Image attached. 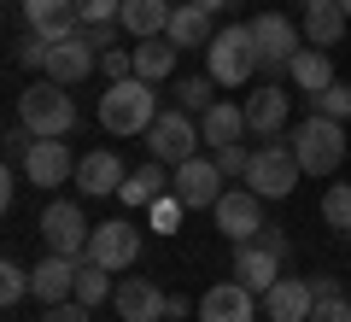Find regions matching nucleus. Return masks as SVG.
<instances>
[{
    "instance_id": "obj_34",
    "label": "nucleus",
    "mask_w": 351,
    "mask_h": 322,
    "mask_svg": "<svg viewBox=\"0 0 351 322\" xmlns=\"http://www.w3.org/2000/svg\"><path fill=\"white\" fill-rule=\"evenodd\" d=\"M311 106H316L322 117H339V124H346V117H351V88L334 82V88H322V94H311Z\"/></svg>"
},
{
    "instance_id": "obj_45",
    "label": "nucleus",
    "mask_w": 351,
    "mask_h": 322,
    "mask_svg": "<svg viewBox=\"0 0 351 322\" xmlns=\"http://www.w3.org/2000/svg\"><path fill=\"white\" fill-rule=\"evenodd\" d=\"M299 6H328V0H299Z\"/></svg>"
},
{
    "instance_id": "obj_25",
    "label": "nucleus",
    "mask_w": 351,
    "mask_h": 322,
    "mask_svg": "<svg viewBox=\"0 0 351 322\" xmlns=\"http://www.w3.org/2000/svg\"><path fill=\"white\" fill-rule=\"evenodd\" d=\"M287 76L304 88V94H322V88L339 82V76H334V59H328V47H299V53H293V65H287Z\"/></svg>"
},
{
    "instance_id": "obj_2",
    "label": "nucleus",
    "mask_w": 351,
    "mask_h": 322,
    "mask_svg": "<svg viewBox=\"0 0 351 322\" xmlns=\"http://www.w3.org/2000/svg\"><path fill=\"white\" fill-rule=\"evenodd\" d=\"M100 124H106V135H147L158 124V94H152V82H141V76L112 82L100 94Z\"/></svg>"
},
{
    "instance_id": "obj_11",
    "label": "nucleus",
    "mask_w": 351,
    "mask_h": 322,
    "mask_svg": "<svg viewBox=\"0 0 351 322\" xmlns=\"http://www.w3.org/2000/svg\"><path fill=\"white\" fill-rule=\"evenodd\" d=\"M94 71H100V53L88 47V36L76 30V36H59V41L47 47V71H41V76H53V82L71 88V82H88Z\"/></svg>"
},
{
    "instance_id": "obj_17",
    "label": "nucleus",
    "mask_w": 351,
    "mask_h": 322,
    "mask_svg": "<svg viewBox=\"0 0 351 322\" xmlns=\"http://www.w3.org/2000/svg\"><path fill=\"white\" fill-rule=\"evenodd\" d=\"M287 112H293V106H287V94H281L276 82H258L246 94V129L263 135V141H276L281 129H287Z\"/></svg>"
},
{
    "instance_id": "obj_36",
    "label": "nucleus",
    "mask_w": 351,
    "mask_h": 322,
    "mask_svg": "<svg viewBox=\"0 0 351 322\" xmlns=\"http://www.w3.org/2000/svg\"><path fill=\"white\" fill-rule=\"evenodd\" d=\"M76 12H82V24H117L123 0H76Z\"/></svg>"
},
{
    "instance_id": "obj_23",
    "label": "nucleus",
    "mask_w": 351,
    "mask_h": 322,
    "mask_svg": "<svg viewBox=\"0 0 351 322\" xmlns=\"http://www.w3.org/2000/svg\"><path fill=\"white\" fill-rule=\"evenodd\" d=\"M199 135H205V147H234V141L240 135H252V129H246V106H228V100H217V106H211V112H205L199 117Z\"/></svg>"
},
{
    "instance_id": "obj_43",
    "label": "nucleus",
    "mask_w": 351,
    "mask_h": 322,
    "mask_svg": "<svg viewBox=\"0 0 351 322\" xmlns=\"http://www.w3.org/2000/svg\"><path fill=\"white\" fill-rule=\"evenodd\" d=\"M182 317H188V299L170 293V305H164V322H182Z\"/></svg>"
},
{
    "instance_id": "obj_26",
    "label": "nucleus",
    "mask_w": 351,
    "mask_h": 322,
    "mask_svg": "<svg viewBox=\"0 0 351 322\" xmlns=\"http://www.w3.org/2000/svg\"><path fill=\"white\" fill-rule=\"evenodd\" d=\"M164 187H170V164H141V170H129V182L117 187V199H123V205H158L164 199Z\"/></svg>"
},
{
    "instance_id": "obj_4",
    "label": "nucleus",
    "mask_w": 351,
    "mask_h": 322,
    "mask_svg": "<svg viewBox=\"0 0 351 322\" xmlns=\"http://www.w3.org/2000/svg\"><path fill=\"white\" fill-rule=\"evenodd\" d=\"M287 141H293V152H299L304 176H334L339 164H346V124H339V117L311 112L304 124H293Z\"/></svg>"
},
{
    "instance_id": "obj_7",
    "label": "nucleus",
    "mask_w": 351,
    "mask_h": 322,
    "mask_svg": "<svg viewBox=\"0 0 351 322\" xmlns=\"http://www.w3.org/2000/svg\"><path fill=\"white\" fill-rule=\"evenodd\" d=\"M41 240H47V252H59V258H88L94 229H88V217H82L76 199H53V205L41 211Z\"/></svg>"
},
{
    "instance_id": "obj_22",
    "label": "nucleus",
    "mask_w": 351,
    "mask_h": 322,
    "mask_svg": "<svg viewBox=\"0 0 351 322\" xmlns=\"http://www.w3.org/2000/svg\"><path fill=\"white\" fill-rule=\"evenodd\" d=\"M170 0H123V12H117V24H123V36H135V41H152V36H164L170 30Z\"/></svg>"
},
{
    "instance_id": "obj_44",
    "label": "nucleus",
    "mask_w": 351,
    "mask_h": 322,
    "mask_svg": "<svg viewBox=\"0 0 351 322\" xmlns=\"http://www.w3.org/2000/svg\"><path fill=\"white\" fill-rule=\"evenodd\" d=\"M193 6H205V12H223V6H228V0H193Z\"/></svg>"
},
{
    "instance_id": "obj_47",
    "label": "nucleus",
    "mask_w": 351,
    "mask_h": 322,
    "mask_svg": "<svg viewBox=\"0 0 351 322\" xmlns=\"http://www.w3.org/2000/svg\"><path fill=\"white\" fill-rule=\"evenodd\" d=\"M18 6H24V0H18Z\"/></svg>"
},
{
    "instance_id": "obj_40",
    "label": "nucleus",
    "mask_w": 351,
    "mask_h": 322,
    "mask_svg": "<svg viewBox=\"0 0 351 322\" xmlns=\"http://www.w3.org/2000/svg\"><path fill=\"white\" fill-rule=\"evenodd\" d=\"M182 211H188V205H182V199H158V205H152V223H158V229H170V223H182Z\"/></svg>"
},
{
    "instance_id": "obj_8",
    "label": "nucleus",
    "mask_w": 351,
    "mask_h": 322,
    "mask_svg": "<svg viewBox=\"0 0 351 322\" xmlns=\"http://www.w3.org/2000/svg\"><path fill=\"white\" fill-rule=\"evenodd\" d=\"M199 124H193V112H158V124L147 129V152L158 164H188L193 152H199Z\"/></svg>"
},
{
    "instance_id": "obj_15",
    "label": "nucleus",
    "mask_w": 351,
    "mask_h": 322,
    "mask_svg": "<svg viewBox=\"0 0 351 322\" xmlns=\"http://www.w3.org/2000/svg\"><path fill=\"white\" fill-rule=\"evenodd\" d=\"M88 258L94 264H106V270H129V264L141 258V235H135V223H123V217H117V223H100L94 229V240H88Z\"/></svg>"
},
{
    "instance_id": "obj_35",
    "label": "nucleus",
    "mask_w": 351,
    "mask_h": 322,
    "mask_svg": "<svg viewBox=\"0 0 351 322\" xmlns=\"http://www.w3.org/2000/svg\"><path fill=\"white\" fill-rule=\"evenodd\" d=\"M211 159H217L223 176H240V182H246V170H252V147H240V141H234V147H217Z\"/></svg>"
},
{
    "instance_id": "obj_39",
    "label": "nucleus",
    "mask_w": 351,
    "mask_h": 322,
    "mask_svg": "<svg viewBox=\"0 0 351 322\" xmlns=\"http://www.w3.org/2000/svg\"><path fill=\"white\" fill-rule=\"evenodd\" d=\"M117 30H123V24H82V36H88V47H117Z\"/></svg>"
},
{
    "instance_id": "obj_3",
    "label": "nucleus",
    "mask_w": 351,
    "mask_h": 322,
    "mask_svg": "<svg viewBox=\"0 0 351 322\" xmlns=\"http://www.w3.org/2000/svg\"><path fill=\"white\" fill-rule=\"evenodd\" d=\"M205 76L217 88H240L258 76V41H252V24H223L205 47Z\"/></svg>"
},
{
    "instance_id": "obj_20",
    "label": "nucleus",
    "mask_w": 351,
    "mask_h": 322,
    "mask_svg": "<svg viewBox=\"0 0 351 322\" xmlns=\"http://www.w3.org/2000/svg\"><path fill=\"white\" fill-rule=\"evenodd\" d=\"M234 281H246L252 293H269L281 281V258L276 252H263L258 240H240L234 246Z\"/></svg>"
},
{
    "instance_id": "obj_21",
    "label": "nucleus",
    "mask_w": 351,
    "mask_h": 322,
    "mask_svg": "<svg viewBox=\"0 0 351 322\" xmlns=\"http://www.w3.org/2000/svg\"><path fill=\"white\" fill-rule=\"evenodd\" d=\"M24 18H29V30H41L47 41L76 36V30H82V12H76V0H24Z\"/></svg>"
},
{
    "instance_id": "obj_33",
    "label": "nucleus",
    "mask_w": 351,
    "mask_h": 322,
    "mask_svg": "<svg viewBox=\"0 0 351 322\" xmlns=\"http://www.w3.org/2000/svg\"><path fill=\"white\" fill-rule=\"evenodd\" d=\"M47 47H53V41L41 36V30H29V36L18 41V47H12V59L24 65V71H47Z\"/></svg>"
},
{
    "instance_id": "obj_12",
    "label": "nucleus",
    "mask_w": 351,
    "mask_h": 322,
    "mask_svg": "<svg viewBox=\"0 0 351 322\" xmlns=\"http://www.w3.org/2000/svg\"><path fill=\"white\" fill-rule=\"evenodd\" d=\"M76 264H82V258H59V252H47V258L29 270V299H36L41 310L76 299Z\"/></svg>"
},
{
    "instance_id": "obj_30",
    "label": "nucleus",
    "mask_w": 351,
    "mask_h": 322,
    "mask_svg": "<svg viewBox=\"0 0 351 322\" xmlns=\"http://www.w3.org/2000/svg\"><path fill=\"white\" fill-rule=\"evenodd\" d=\"M211 106H217V82H211V76H182V82H176V112L205 117Z\"/></svg>"
},
{
    "instance_id": "obj_24",
    "label": "nucleus",
    "mask_w": 351,
    "mask_h": 322,
    "mask_svg": "<svg viewBox=\"0 0 351 322\" xmlns=\"http://www.w3.org/2000/svg\"><path fill=\"white\" fill-rule=\"evenodd\" d=\"M211 18L217 12H205V6H193V0H188V6H176V12H170V30H164V36H170L182 53H188V47H211V36H217Z\"/></svg>"
},
{
    "instance_id": "obj_6",
    "label": "nucleus",
    "mask_w": 351,
    "mask_h": 322,
    "mask_svg": "<svg viewBox=\"0 0 351 322\" xmlns=\"http://www.w3.org/2000/svg\"><path fill=\"white\" fill-rule=\"evenodd\" d=\"M252 41H258V71H263V82H276V76H287L293 53L304 47V30L293 24L287 12H258V18H252Z\"/></svg>"
},
{
    "instance_id": "obj_38",
    "label": "nucleus",
    "mask_w": 351,
    "mask_h": 322,
    "mask_svg": "<svg viewBox=\"0 0 351 322\" xmlns=\"http://www.w3.org/2000/svg\"><path fill=\"white\" fill-rule=\"evenodd\" d=\"M41 322H88V305L82 299H64V305H47V317Z\"/></svg>"
},
{
    "instance_id": "obj_16",
    "label": "nucleus",
    "mask_w": 351,
    "mask_h": 322,
    "mask_svg": "<svg viewBox=\"0 0 351 322\" xmlns=\"http://www.w3.org/2000/svg\"><path fill=\"white\" fill-rule=\"evenodd\" d=\"M112 305H117V317H123V322H164L170 293H164L158 281H141V275H129V281H117Z\"/></svg>"
},
{
    "instance_id": "obj_46",
    "label": "nucleus",
    "mask_w": 351,
    "mask_h": 322,
    "mask_svg": "<svg viewBox=\"0 0 351 322\" xmlns=\"http://www.w3.org/2000/svg\"><path fill=\"white\" fill-rule=\"evenodd\" d=\"M339 6H346V18H351V0H339Z\"/></svg>"
},
{
    "instance_id": "obj_41",
    "label": "nucleus",
    "mask_w": 351,
    "mask_h": 322,
    "mask_svg": "<svg viewBox=\"0 0 351 322\" xmlns=\"http://www.w3.org/2000/svg\"><path fill=\"white\" fill-rule=\"evenodd\" d=\"M258 246H263V252H276V258L287 264V252H293V240H287V229H263V235H258Z\"/></svg>"
},
{
    "instance_id": "obj_29",
    "label": "nucleus",
    "mask_w": 351,
    "mask_h": 322,
    "mask_svg": "<svg viewBox=\"0 0 351 322\" xmlns=\"http://www.w3.org/2000/svg\"><path fill=\"white\" fill-rule=\"evenodd\" d=\"M112 293H117V281H112V270H106V264H94V258H82V264H76V299H82L88 310H94V305H106Z\"/></svg>"
},
{
    "instance_id": "obj_31",
    "label": "nucleus",
    "mask_w": 351,
    "mask_h": 322,
    "mask_svg": "<svg viewBox=\"0 0 351 322\" xmlns=\"http://www.w3.org/2000/svg\"><path fill=\"white\" fill-rule=\"evenodd\" d=\"M322 223L339 229V235H351V182H339V187L322 194Z\"/></svg>"
},
{
    "instance_id": "obj_32",
    "label": "nucleus",
    "mask_w": 351,
    "mask_h": 322,
    "mask_svg": "<svg viewBox=\"0 0 351 322\" xmlns=\"http://www.w3.org/2000/svg\"><path fill=\"white\" fill-rule=\"evenodd\" d=\"M0 299H6V305H24V299H29V270L18 258L0 264Z\"/></svg>"
},
{
    "instance_id": "obj_27",
    "label": "nucleus",
    "mask_w": 351,
    "mask_h": 322,
    "mask_svg": "<svg viewBox=\"0 0 351 322\" xmlns=\"http://www.w3.org/2000/svg\"><path fill=\"white\" fill-rule=\"evenodd\" d=\"M346 6H339V0H328V6H304V41H311V47H334L339 36H346Z\"/></svg>"
},
{
    "instance_id": "obj_5",
    "label": "nucleus",
    "mask_w": 351,
    "mask_h": 322,
    "mask_svg": "<svg viewBox=\"0 0 351 322\" xmlns=\"http://www.w3.org/2000/svg\"><path fill=\"white\" fill-rule=\"evenodd\" d=\"M304 164L299 152H293V141H263V147H252V170H246V187L263 199H287L293 187H299Z\"/></svg>"
},
{
    "instance_id": "obj_18",
    "label": "nucleus",
    "mask_w": 351,
    "mask_h": 322,
    "mask_svg": "<svg viewBox=\"0 0 351 322\" xmlns=\"http://www.w3.org/2000/svg\"><path fill=\"white\" fill-rule=\"evenodd\" d=\"M263 310H269V322H311L316 287H311V281H293V275H281V281L263 293Z\"/></svg>"
},
{
    "instance_id": "obj_14",
    "label": "nucleus",
    "mask_w": 351,
    "mask_h": 322,
    "mask_svg": "<svg viewBox=\"0 0 351 322\" xmlns=\"http://www.w3.org/2000/svg\"><path fill=\"white\" fill-rule=\"evenodd\" d=\"M123 182H129V170H123V159H117L112 147H94V152L76 159V187H82V199H106Z\"/></svg>"
},
{
    "instance_id": "obj_42",
    "label": "nucleus",
    "mask_w": 351,
    "mask_h": 322,
    "mask_svg": "<svg viewBox=\"0 0 351 322\" xmlns=\"http://www.w3.org/2000/svg\"><path fill=\"white\" fill-rule=\"evenodd\" d=\"M316 299H339V293H346V281H339V275H316Z\"/></svg>"
},
{
    "instance_id": "obj_19",
    "label": "nucleus",
    "mask_w": 351,
    "mask_h": 322,
    "mask_svg": "<svg viewBox=\"0 0 351 322\" xmlns=\"http://www.w3.org/2000/svg\"><path fill=\"white\" fill-rule=\"evenodd\" d=\"M252 287L246 281H217L211 293L199 299V322H252Z\"/></svg>"
},
{
    "instance_id": "obj_13",
    "label": "nucleus",
    "mask_w": 351,
    "mask_h": 322,
    "mask_svg": "<svg viewBox=\"0 0 351 322\" xmlns=\"http://www.w3.org/2000/svg\"><path fill=\"white\" fill-rule=\"evenodd\" d=\"M24 182L29 187H64L76 182V152L64 147V141H36L24 159Z\"/></svg>"
},
{
    "instance_id": "obj_37",
    "label": "nucleus",
    "mask_w": 351,
    "mask_h": 322,
    "mask_svg": "<svg viewBox=\"0 0 351 322\" xmlns=\"http://www.w3.org/2000/svg\"><path fill=\"white\" fill-rule=\"evenodd\" d=\"M311 322H351V299L346 293H339V299H316Z\"/></svg>"
},
{
    "instance_id": "obj_9",
    "label": "nucleus",
    "mask_w": 351,
    "mask_h": 322,
    "mask_svg": "<svg viewBox=\"0 0 351 322\" xmlns=\"http://www.w3.org/2000/svg\"><path fill=\"white\" fill-rule=\"evenodd\" d=\"M217 217V235H228L240 246V240H258L263 235V194H252V187H223V199L211 205Z\"/></svg>"
},
{
    "instance_id": "obj_1",
    "label": "nucleus",
    "mask_w": 351,
    "mask_h": 322,
    "mask_svg": "<svg viewBox=\"0 0 351 322\" xmlns=\"http://www.w3.org/2000/svg\"><path fill=\"white\" fill-rule=\"evenodd\" d=\"M18 124L36 141H64V135H76V100L64 94V82L41 76V82H29L18 94Z\"/></svg>"
},
{
    "instance_id": "obj_10",
    "label": "nucleus",
    "mask_w": 351,
    "mask_h": 322,
    "mask_svg": "<svg viewBox=\"0 0 351 322\" xmlns=\"http://www.w3.org/2000/svg\"><path fill=\"white\" fill-rule=\"evenodd\" d=\"M170 194L182 199L188 211H211L217 199H223V170H217V159H199V152H193L188 164H176Z\"/></svg>"
},
{
    "instance_id": "obj_28",
    "label": "nucleus",
    "mask_w": 351,
    "mask_h": 322,
    "mask_svg": "<svg viewBox=\"0 0 351 322\" xmlns=\"http://www.w3.org/2000/svg\"><path fill=\"white\" fill-rule=\"evenodd\" d=\"M176 53H182V47H176L170 36L141 41V47H135V76H141V82H164V76L176 71Z\"/></svg>"
}]
</instances>
